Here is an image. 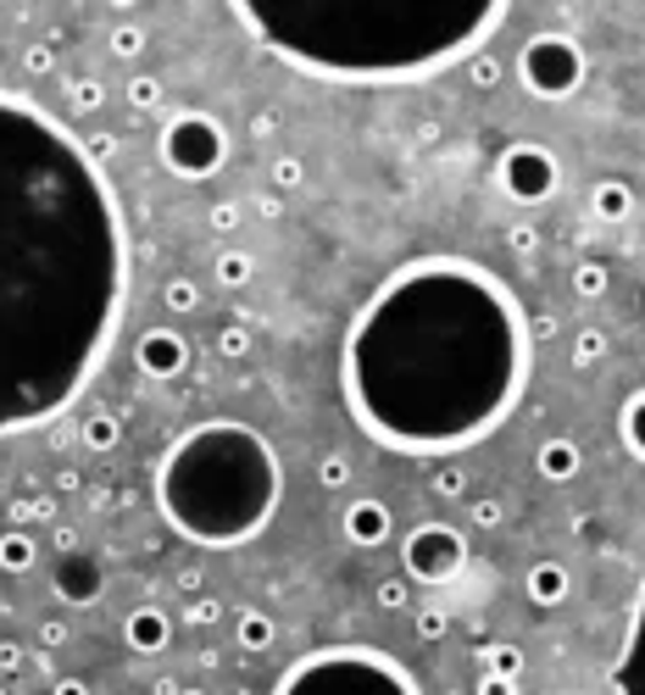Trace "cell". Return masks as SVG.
<instances>
[{
    "instance_id": "1",
    "label": "cell",
    "mask_w": 645,
    "mask_h": 695,
    "mask_svg": "<svg viewBox=\"0 0 645 695\" xmlns=\"http://www.w3.org/2000/svg\"><path fill=\"white\" fill-rule=\"evenodd\" d=\"M128 301L117 195L51 112L0 96V434L67 412Z\"/></svg>"
},
{
    "instance_id": "2",
    "label": "cell",
    "mask_w": 645,
    "mask_h": 695,
    "mask_svg": "<svg viewBox=\"0 0 645 695\" xmlns=\"http://www.w3.org/2000/svg\"><path fill=\"white\" fill-rule=\"evenodd\" d=\"M529 379V323L479 262H406L345 334V401L384 451L440 456L484 440Z\"/></svg>"
},
{
    "instance_id": "3",
    "label": "cell",
    "mask_w": 645,
    "mask_h": 695,
    "mask_svg": "<svg viewBox=\"0 0 645 695\" xmlns=\"http://www.w3.org/2000/svg\"><path fill=\"white\" fill-rule=\"evenodd\" d=\"M262 51L334 84H401L484 51L506 0H235Z\"/></svg>"
},
{
    "instance_id": "4",
    "label": "cell",
    "mask_w": 645,
    "mask_h": 695,
    "mask_svg": "<svg viewBox=\"0 0 645 695\" xmlns=\"http://www.w3.org/2000/svg\"><path fill=\"white\" fill-rule=\"evenodd\" d=\"M284 501V468L279 451L262 429L212 417V424L184 429L162 468H156V506L162 518L206 551L251 545Z\"/></svg>"
},
{
    "instance_id": "5",
    "label": "cell",
    "mask_w": 645,
    "mask_h": 695,
    "mask_svg": "<svg viewBox=\"0 0 645 695\" xmlns=\"http://www.w3.org/2000/svg\"><path fill=\"white\" fill-rule=\"evenodd\" d=\"M273 695H423L395 657L367 652V645H334V652L301 657Z\"/></svg>"
},
{
    "instance_id": "6",
    "label": "cell",
    "mask_w": 645,
    "mask_h": 695,
    "mask_svg": "<svg viewBox=\"0 0 645 695\" xmlns=\"http://www.w3.org/2000/svg\"><path fill=\"white\" fill-rule=\"evenodd\" d=\"M584 73H590L584 45L573 34H557V28L529 34L523 51H518V78H523V89L534 101H568V96H579Z\"/></svg>"
},
{
    "instance_id": "7",
    "label": "cell",
    "mask_w": 645,
    "mask_h": 695,
    "mask_svg": "<svg viewBox=\"0 0 645 695\" xmlns=\"http://www.w3.org/2000/svg\"><path fill=\"white\" fill-rule=\"evenodd\" d=\"M162 162H167V173L190 178V184L217 178L223 162H228V128L212 112H178V117H167V128H162Z\"/></svg>"
},
{
    "instance_id": "8",
    "label": "cell",
    "mask_w": 645,
    "mask_h": 695,
    "mask_svg": "<svg viewBox=\"0 0 645 695\" xmlns=\"http://www.w3.org/2000/svg\"><path fill=\"white\" fill-rule=\"evenodd\" d=\"M495 184H501L506 201L545 206L562 190V162H557V151H545L540 139H513V146L495 156Z\"/></svg>"
},
{
    "instance_id": "9",
    "label": "cell",
    "mask_w": 645,
    "mask_h": 695,
    "mask_svg": "<svg viewBox=\"0 0 645 695\" xmlns=\"http://www.w3.org/2000/svg\"><path fill=\"white\" fill-rule=\"evenodd\" d=\"M468 568V534L451 523H418L401 540V573L412 584H451Z\"/></svg>"
},
{
    "instance_id": "10",
    "label": "cell",
    "mask_w": 645,
    "mask_h": 695,
    "mask_svg": "<svg viewBox=\"0 0 645 695\" xmlns=\"http://www.w3.org/2000/svg\"><path fill=\"white\" fill-rule=\"evenodd\" d=\"M51 590H56V601H67V607H96L101 590H106L101 556H89V551H62V556H56V573H51Z\"/></svg>"
},
{
    "instance_id": "11",
    "label": "cell",
    "mask_w": 645,
    "mask_h": 695,
    "mask_svg": "<svg viewBox=\"0 0 645 695\" xmlns=\"http://www.w3.org/2000/svg\"><path fill=\"white\" fill-rule=\"evenodd\" d=\"M134 367H140L146 379L167 384V379H178L184 367H190V340H184L178 329H146L140 340H134Z\"/></svg>"
},
{
    "instance_id": "12",
    "label": "cell",
    "mask_w": 645,
    "mask_h": 695,
    "mask_svg": "<svg viewBox=\"0 0 645 695\" xmlns=\"http://www.w3.org/2000/svg\"><path fill=\"white\" fill-rule=\"evenodd\" d=\"M612 690L618 695H645V584H640L634 618H629V640H623L618 668H612Z\"/></svg>"
},
{
    "instance_id": "13",
    "label": "cell",
    "mask_w": 645,
    "mask_h": 695,
    "mask_svg": "<svg viewBox=\"0 0 645 695\" xmlns=\"http://www.w3.org/2000/svg\"><path fill=\"white\" fill-rule=\"evenodd\" d=\"M340 529H345V540L351 545H362V551H374V545H384L390 534H395V513L384 501H374V495H362V501H351L345 506V518H340Z\"/></svg>"
},
{
    "instance_id": "14",
    "label": "cell",
    "mask_w": 645,
    "mask_h": 695,
    "mask_svg": "<svg viewBox=\"0 0 645 695\" xmlns=\"http://www.w3.org/2000/svg\"><path fill=\"white\" fill-rule=\"evenodd\" d=\"M123 640H128V652H140V657H162L173 645V618L162 607H134L123 618Z\"/></svg>"
},
{
    "instance_id": "15",
    "label": "cell",
    "mask_w": 645,
    "mask_h": 695,
    "mask_svg": "<svg viewBox=\"0 0 645 695\" xmlns=\"http://www.w3.org/2000/svg\"><path fill=\"white\" fill-rule=\"evenodd\" d=\"M579 468H584V451H579V440H568V434H551V440L534 451V473H540L545 484H573Z\"/></svg>"
},
{
    "instance_id": "16",
    "label": "cell",
    "mask_w": 645,
    "mask_h": 695,
    "mask_svg": "<svg viewBox=\"0 0 645 695\" xmlns=\"http://www.w3.org/2000/svg\"><path fill=\"white\" fill-rule=\"evenodd\" d=\"M523 595L534 601V607H562V601L573 595V573L545 556V563H534V568L523 573Z\"/></svg>"
},
{
    "instance_id": "17",
    "label": "cell",
    "mask_w": 645,
    "mask_h": 695,
    "mask_svg": "<svg viewBox=\"0 0 645 695\" xmlns=\"http://www.w3.org/2000/svg\"><path fill=\"white\" fill-rule=\"evenodd\" d=\"M590 217L595 223H629L634 217V184H623V178L590 184Z\"/></svg>"
},
{
    "instance_id": "18",
    "label": "cell",
    "mask_w": 645,
    "mask_h": 695,
    "mask_svg": "<svg viewBox=\"0 0 645 695\" xmlns=\"http://www.w3.org/2000/svg\"><path fill=\"white\" fill-rule=\"evenodd\" d=\"M273 640H279V623H273L262 607H245V612H235V645H240V652L262 657Z\"/></svg>"
},
{
    "instance_id": "19",
    "label": "cell",
    "mask_w": 645,
    "mask_h": 695,
    "mask_svg": "<svg viewBox=\"0 0 645 695\" xmlns=\"http://www.w3.org/2000/svg\"><path fill=\"white\" fill-rule=\"evenodd\" d=\"M78 440H84V451H96V456H106V451H117L123 445V417L117 412H89L84 417V429H78Z\"/></svg>"
},
{
    "instance_id": "20",
    "label": "cell",
    "mask_w": 645,
    "mask_h": 695,
    "mask_svg": "<svg viewBox=\"0 0 645 695\" xmlns=\"http://www.w3.org/2000/svg\"><path fill=\"white\" fill-rule=\"evenodd\" d=\"M34 563H39V540L28 534V529H7L0 534V573H34Z\"/></svg>"
},
{
    "instance_id": "21",
    "label": "cell",
    "mask_w": 645,
    "mask_h": 695,
    "mask_svg": "<svg viewBox=\"0 0 645 695\" xmlns=\"http://www.w3.org/2000/svg\"><path fill=\"white\" fill-rule=\"evenodd\" d=\"M618 440H623V451H629L634 462H645V390H634V395L623 401V412H618Z\"/></svg>"
},
{
    "instance_id": "22",
    "label": "cell",
    "mask_w": 645,
    "mask_h": 695,
    "mask_svg": "<svg viewBox=\"0 0 645 695\" xmlns=\"http://www.w3.org/2000/svg\"><path fill=\"white\" fill-rule=\"evenodd\" d=\"M607 351H612V340H607V329H595V323L573 334V367L579 374H590L595 362H607Z\"/></svg>"
},
{
    "instance_id": "23",
    "label": "cell",
    "mask_w": 645,
    "mask_h": 695,
    "mask_svg": "<svg viewBox=\"0 0 645 695\" xmlns=\"http://www.w3.org/2000/svg\"><path fill=\"white\" fill-rule=\"evenodd\" d=\"M607 290H612V273H607L602 262H579V267H573V295H579V301H602Z\"/></svg>"
},
{
    "instance_id": "24",
    "label": "cell",
    "mask_w": 645,
    "mask_h": 695,
    "mask_svg": "<svg viewBox=\"0 0 645 695\" xmlns=\"http://www.w3.org/2000/svg\"><path fill=\"white\" fill-rule=\"evenodd\" d=\"M106 51H112L117 62H134V56L146 51V28H140V23H117V28L106 34Z\"/></svg>"
},
{
    "instance_id": "25",
    "label": "cell",
    "mask_w": 645,
    "mask_h": 695,
    "mask_svg": "<svg viewBox=\"0 0 645 695\" xmlns=\"http://www.w3.org/2000/svg\"><path fill=\"white\" fill-rule=\"evenodd\" d=\"M251 278H256V262H251L245 251H223V256H217V285L240 290V285H251Z\"/></svg>"
},
{
    "instance_id": "26",
    "label": "cell",
    "mask_w": 645,
    "mask_h": 695,
    "mask_svg": "<svg viewBox=\"0 0 645 695\" xmlns=\"http://www.w3.org/2000/svg\"><path fill=\"white\" fill-rule=\"evenodd\" d=\"M484 673H501V679H518L523 673V652L513 640H501V645H490L484 652Z\"/></svg>"
},
{
    "instance_id": "27",
    "label": "cell",
    "mask_w": 645,
    "mask_h": 695,
    "mask_svg": "<svg viewBox=\"0 0 645 695\" xmlns=\"http://www.w3.org/2000/svg\"><path fill=\"white\" fill-rule=\"evenodd\" d=\"M128 106H134V112H156V106H162V78L134 73V78H128Z\"/></svg>"
},
{
    "instance_id": "28",
    "label": "cell",
    "mask_w": 645,
    "mask_h": 695,
    "mask_svg": "<svg viewBox=\"0 0 645 695\" xmlns=\"http://www.w3.org/2000/svg\"><path fill=\"white\" fill-rule=\"evenodd\" d=\"M374 601H379L384 612H406V607H412V579H406V573H401V579H379V584H374Z\"/></svg>"
},
{
    "instance_id": "29",
    "label": "cell",
    "mask_w": 645,
    "mask_h": 695,
    "mask_svg": "<svg viewBox=\"0 0 645 695\" xmlns=\"http://www.w3.org/2000/svg\"><path fill=\"white\" fill-rule=\"evenodd\" d=\"M101 101H106V84H101V78H73V84H67V106H73V112H96Z\"/></svg>"
},
{
    "instance_id": "30",
    "label": "cell",
    "mask_w": 645,
    "mask_h": 695,
    "mask_svg": "<svg viewBox=\"0 0 645 695\" xmlns=\"http://www.w3.org/2000/svg\"><path fill=\"white\" fill-rule=\"evenodd\" d=\"M317 484H322V490H345V484H351V456H345V451H329V456H322V462H317Z\"/></svg>"
},
{
    "instance_id": "31",
    "label": "cell",
    "mask_w": 645,
    "mask_h": 695,
    "mask_svg": "<svg viewBox=\"0 0 645 695\" xmlns=\"http://www.w3.org/2000/svg\"><path fill=\"white\" fill-rule=\"evenodd\" d=\"M162 301H167V312H195L201 306V285H195V278H167Z\"/></svg>"
},
{
    "instance_id": "32",
    "label": "cell",
    "mask_w": 645,
    "mask_h": 695,
    "mask_svg": "<svg viewBox=\"0 0 645 695\" xmlns=\"http://www.w3.org/2000/svg\"><path fill=\"white\" fill-rule=\"evenodd\" d=\"M468 84H473V89H495V84H501V56L473 51V56H468Z\"/></svg>"
},
{
    "instance_id": "33",
    "label": "cell",
    "mask_w": 645,
    "mask_h": 695,
    "mask_svg": "<svg viewBox=\"0 0 645 695\" xmlns=\"http://www.w3.org/2000/svg\"><path fill=\"white\" fill-rule=\"evenodd\" d=\"M429 490H434L440 501H463V495H468V473L456 468V462H445V468L434 473V484H429Z\"/></svg>"
},
{
    "instance_id": "34",
    "label": "cell",
    "mask_w": 645,
    "mask_h": 695,
    "mask_svg": "<svg viewBox=\"0 0 645 695\" xmlns=\"http://www.w3.org/2000/svg\"><path fill=\"white\" fill-rule=\"evenodd\" d=\"M412 629H418V640H445V629H451V618H445V607H418L412 612Z\"/></svg>"
},
{
    "instance_id": "35",
    "label": "cell",
    "mask_w": 645,
    "mask_h": 695,
    "mask_svg": "<svg viewBox=\"0 0 645 695\" xmlns=\"http://www.w3.org/2000/svg\"><path fill=\"white\" fill-rule=\"evenodd\" d=\"M301 178H306V162H301V156H279V162H273V190H279V195L295 190Z\"/></svg>"
},
{
    "instance_id": "36",
    "label": "cell",
    "mask_w": 645,
    "mask_h": 695,
    "mask_svg": "<svg viewBox=\"0 0 645 695\" xmlns=\"http://www.w3.org/2000/svg\"><path fill=\"white\" fill-rule=\"evenodd\" d=\"M217 351H223V356H235V362H240V356H251V329H245V323H228V329L217 334Z\"/></svg>"
},
{
    "instance_id": "37",
    "label": "cell",
    "mask_w": 645,
    "mask_h": 695,
    "mask_svg": "<svg viewBox=\"0 0 645 695\" xmlns=\"http://www.w3.org/2000/svg\"><path fill=\"white\" fill-rule=\"evenodd\" d=\"M56 67V45H28V51H23V73H34V78H45V73H51Z\"/></svg>"
},
{
    "instance_id": "38",
    "label": "cell",
    "mask_w": 645,
    "mask_h": 695,
    "mask_svg": "<svg viewBox=\"0 0 645 695\" xmlns=\"http://www.w3.org/2000/svg\"><path fill=\"white\" fill-rule=\"evenodd\" d=\"M468 518H473V529H501V501L495 495H479L468 506Z\"/></svg>"
},
{
    "instance_id": "39",
    "label": "cell",
    "mask_w": 645,
    "mask_h": 695,
    "mask_svg": "<svg viewBox=\"0 0 645 695\" xmlns=\"http://www.w3.org/2000/svg\"><path fill=\"white\" fill-rule=\"evenodd\" d=\"M28 668V652L17 640H0V679H12V673H23Z\"/></svg>"
},
{
    "instance_id": "40",
    "label": "cell",
    "mask_w": 645,
    "mask_h": 695,
    "mask_svg": "<svg viewBox=\"0 0 645 695\" xmlns=\"http://www.w3.org/2000/svg\"><path fill=\"white\" fill-rule=\"evenodd\" d=\"M506 245H513L518 256H534V245H540V235H534V228H529V223H513V228H506Z\"/></svg>"
},
{
    "instance_id": "41",
    "label": "cell",
    "mask_w": 645,
    "mask_h": 695,
    "mask_svg": "<svg viewBox=\"0 0 645 695\" xmlns=\"http://www.w3.org/2000/svg\"><path fill=\"white\" fill-rule=\"evenodd\" d=\"M212 228H217V235H235V228H240V206H235V201L212 206Z\"/></svg>"
},
{
    "instance_id": "42",
    "label": "cell",
    "mask_w": 645,
    "mask_h": 695,
    "mask_svg": "<svg viewBox=\"0 0 645 695\" xmlns=\"http://www.w3.org/2000/svg\"><path fill=\"white\" fill-rule=\"evenodd\" d=\"M473 695H518V679H501V673H484Z\"/></svg>"
},
{
    "instance_id": "43",
    "label": "cell",
    "mask_w": 645,
    "mask_h": 695,
    "mask_svg": "<svg viewBox=\"0 0 645 695\" xmlns=\"http://www.w3.org/2000/svg\"><path fill=\"white\" fill-rule=\"evenodd\" d=\"M67 634H73V629H67L62 618H51V623H39V645H51V652H56V645H67Z\"/></svg>"
},
{
    "instance_id": "44",
    "label": "cell",
    "mask_w": 645,
    "mask_h": 695,
    "mask_svg": "<svg viewBox=\"0 0 645 695\" xmlns=\"http://www.w3.org/2000/svg\"><path fill=\"white\" fill-rule=\"evenodd\" d=\"M184 618H190V623H217V618H223V607H217V601H195V607L184 612Z\"/></svg>"
},
{
    "instance_id": "45",
    "label": "cell",
    "mask_w": 645,
    "mask_h": 695,
    "mask_svg": "<svg viewBox=\"0 0 645 695\" xmlns=\"http://www.w3.org/2000/svg\"><path fill=\"white\" fill-rule=\"evenodd\" d=\"M529 340H557V317H551V312L534 317V323H529Z\"/></svg>"
},
{
    "instance_id": "46",
    "label": "cell",
    "mask_w": 645,
    "mask_h": 695,
    "mask_svg": "<svg viewBox=\"0 0 645 695\" xmlns=\"http://www.w3.org/2000/svg\"><path fill=\"white\" fill-rule=\"evenodd\" d=\"M89 156H96V162L117 156V139H112V134H96V139H89Z\"/></svg>"
},
{
    "instance_id": "47",
    "label": "cell",
    "mask_w": 645,
    "mask_h": 695,
    "mask_svg": "<svg viewBox=\"0 0 645 695\" xmlns=\"http://www.w3.org/2000/svg\"><path fill=\"white\" fill-rule=\"evenodd\" d=\"M51 695H96V690H89V679H56Z\"/></svg>"
},
{
    "instance_id": "48",
    "label": "cell",
    "mask_w": 645,
    "mask_h": 695,
    "mask_svg": "<svg viewBox=\"0 0 645 695\" xmlns=\"http://www.w3.org/2000/svg\"><path fill=\"white\" fill-rule=\"evenodd\" d=\"M273 128H279V117H273V112H256L251 134H256V139H273Z\"/></svg>"
},
{
    "instance_id": "49",
    "label": "cell",
    "mask_w": 645,
    "mask_h": 695,
    "mask_svg": "<svg viewBox=\"0 0 645 695\" xmlns=\"http://www.w3.org/2000/svg\"><path fill=\"white\" fill-rule=\"evenodd\" d=\"M178 590H184V595H195V590H201V573H195V568H190V573H178Z\"/></svg>"
},
{
    "instance_id": "50",
    "label": "cell",
    "mask_w": 645,
    "mask_h": 695,
    "mask_svg": "<svg viewBox=\"0 0 645 695\" xmlns=\"http://www.w3.org/2000/svg\"><path fill=\"white\" fill-rule=\"evenodd\" d=\"M178 695H201V690H178Z\"/></svg>"
},
{
    "instance_id": "51",
    "label": "cell",
    "mask_w": 645,
    "mask_h": 695,
    "mask_svg": "<svg viewBox=\"0 0 645 695\" xmlns=\"http://www.w3.org/2000/svg\"><path fill=\"white\" fill-rule=\"evenodd\" d=\"M640 312H645V295H640Z\"/></svg>"
}]
</instances>
